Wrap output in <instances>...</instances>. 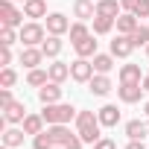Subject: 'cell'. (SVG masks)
I'll return each instance as SVG.
<instances>
[{
	"label": "cell",
	"instance_id": "6da1fadb",
	"mask_svg": "<svg viewBox=\"0 0 149 149\" xmlns=\"http://www.w3.org/2000/svg\"><path fill=\"white\" fill-rule=\"evenodd\" d=\"M100 129H102V123H100V117H97L94 111H79V114H76V132H79V137H82L85 143H97V140L102 137Z\"/></svg>",
	"mask_w": 149,
	"mask_h": 149
},
{
	"label": "cell",
	"instance_id": "7a4b0ae2",
	"mask_svg": "<svg viewBox=\"0 0 149 149\" xmlns=\"http://www.w3.org/2000/svg\"><path fill=\"white\" fill-rule=\"evenodd\" d=\"M41 117L47 120V126H53V123H70L76 117V111H73L70 102H53V105H44Z\"/></svg>",
	"mask_w": 149,
	"mask_h": 149
},
{
	"label": "cell",
	"instance_id": "3957f363",
	"mask_svg": "<svg viewBox=\"0 0 149 149\" xmlns=\"http://www.w3.org/2000/svg\"><path fill=\"white\" fill-rule=\"evenodd\" d=\"M44 38H47V32H44L41 24L32 21V24H24V26H21V44H24V47H41Z\"/></svg>",
	"mask_w": 149,
	"mask_h": 149
},
{
	"label": "cell",
	"instance_id": "277c9868",
	"mask_svg": "<svg viewBox=\"0 0 149 149\" xmlns=\"http://www.w3.org/2000/svg\"><path fill=\"white\" fill-rule=\"evenodd\" d=\"M70 79H73V82H91V79H94V61H91V58L70 61Z\"/></svg>",
	"mask_w": 149,
	"mask_h": 149
},
{
	"label": "cell",
	"instance_id": "5b68a950",
	"mask_svg": "<svg viewBox=\"0 0 149 149\" xmlns=\"http://www.w3.org/2000/svg\"><path fill=\"white\" fill-rule=\"evenodd\" d=\"M24 12L12 6V0H0V24L3 26H24Z\"/></svg>",
	"mask_w": 149,
	"mask_h": 149
},
{
	"label": "cell",
	"instance_id": "8992f818",
	"mask_svg": "<svg viewBox=\"0 0 149 149\" xmlns=\"http://www.w3.org/2000/svg\"><path fill=\"white\" fill-rule=\"evenodd\" d=\"M117 97H120L126 105H132V102H140V97H143V82H120V88H117Z\"/></svg>",
	"mask_w": 149,
	"mask_h": 149
},
{
	"label": "cell",
	"instance_id": "52a82bcc",
	"mask_svg": "<svg viewBox=\"0 0 149 149\" xmlns=\"http://www.w3.org/2000/svg\"><path fill=\"white\" fill-rule=\"evenodd\" d=\"M132 50H134V41H132V35H117L114 41H111V56L114 58H129L132 56Z\"/></svg>",
	"mask_w": 149,
	"mask_h": 149
},
{
	"label": "cell",
	"instance_id": "ba28073f",
	"mask_svg": "<svg viewBox=\"0 0 149 149\" xmlns=\"http://www.w3.org/2000/svg\"><path fill=\"white\" fill-rule=\"evenodd\" d=\"M47 32L50 35H64V32H70V21L61 12H53V15H47Z\"/></svg>",
	"mask_w": 149,
	"mask_h": 149
},
{
	"label": "cell",
	"instance_id": "9c48e42d",
	"mask_svg": "<svg viewBox=\"0 0 149 149\" xmlns=\"http://www.w3.org/2000/svg\"><path fill=\"white\" fill-rule=\"evenodd\" d=\"M38 100L44 105H53V102H61V85L58 82H47L38 88Z\"/></svg>",
	"mask_w": 149,
	"mask_h": 149
},
{
	"label": "cell",
	"instance_id": "30bf717a",
	"mask_svg": "<svg viewBox=\"0 0 149 149\" xmlns=\"http://www.w3.org/2000/svg\"><path fill=\"white\" fill-rule=\"evenodd\" d=\"M44 58H47V56H44V50H41V47H24V50H21V64H24V67H29V70H32V67H38Z\"/></svg>",
	"mask_w": 149,
	"mask_h": 149
},
{
	"label": "cell",
	"instance_id": "8fae6325",
	"mask_svg": "<svg viewBox=\"0 0 149 149\" xmlns=\"http://www.w3.org/2000/svg\"><path fill=\"white\" fill-rule=\"evenodd\" d=\"M73 15H76L79 21H94L97 3H94V0H73Z\"/></svg>",
	"mask_w": 149,
	"mask_h": 149
},
{
	"label": "cell",
	"instance_id": "7c38bea8",
	"mask_svg": "<svg viewBox=\"0 0 149 149\" xmlns=\"http://www.w3.org/2000/svg\"><path fill=\"white\" fill-rule=\"evenodd\" d=\"M137 26H140V18H137L134 12H123V15L117 18V32H123V35H132Z\"/></svg>",
	"mask_w": 149,
	"mask_h": 149
},
{
	"label": "cell",
	"instance_id": "4fadbf2b",
	"mask_svg": "<svg viewBox=\"0 0 149 149\" xmlns=\"http://www.w3.org/2000/svg\"><path fill=\"white\" fill-rule=\"evenodd\" d=\"M3 120H6V123H24V120H26V105H24V102L6 105V108H3Z\"/></svg>",
	"mask_w": 149,
	"mask_h": 149
},
{
	"label": "cell",
	"instance_id": "5bb4252c",
	"mask_svg": "<svg viewBox=\"0 0 149 149\" xmlns=\"http://www.w3.org/2000/svg\"><path fill=\"white\" fill-rule=\"evenodd\" d=\"M47 132H50V137H53V143L56 146H64L67 140H70V129H67V123H53V126H47Z\"/></svg>",
	"mask_w": 149,
	"mask_h": 149
},
{
	"label": "cell",
	"instance_id": "9a60e30c",
	"mask_svg": "<svg viewBox=\"0 0 149 149\" xmlns=\"http://www.w3.org/2000/svg\"><path fill=\"white\" fill-rule=\"evenodd\" d=\"M73 50H76V56H79V58H94V56H97V41H94V35H88V38L76 41V44H73Z\"/></svg>",
	"mask_w": 149,
	"mask_h": 149
},
{
	"label": "cell",
	"instance_id": "2e32d148",
	"mask_svg": "<svg viewBox=\"0 0 149 149\" xmlns=\"http://www.w3.org/2000/svg\"><path fill=\"white\" fill-rule=\"evenodd\" d=\"M114 24H117V18H108V15H94V21H91L94 35H108L114 29Z\"/></svg>",
	"mask_w": 149,
	"mask_h": 149
},
{
	"label": "cell",
	"instance_id": "e0dca14e",
	"mask_svg": "<svg viewBox=\"0 0 149 149\" xmlns=\"http://www.w3.org/2000/svg\"><path fill=\"white\" fill-rule=\"evenodd\" d=\"M97 117H100V123H102L105 129H111V126L120 123V111H117V105H102V108L97 111Z\"/></svg>",
	"mask_w": 149,
	"mask_h": 149
},
{
	"label": "cell",
	"instance_id": "ac0fdd59",
	"mask_svg": "<svg viewBox=\"0 0 149 149\" xmlns=\"http://www.w3.org/2000/svg\"><path fill=\"white\" fill-rule=\"evenodd\" d=\"M126 134H129V140H143L149 134V126L143 120H129L126 123Z\"/></svg>",
	"mask_w": 149,
	"mask_h": 149
},
{
	"label": "cell",
	"instance_id": "d6986e66",
	"mask_svg": "<svg viewBox=\"0 0 149 149\" xmlns=\"http://www.w3.org/2000/svg\"><path fill=\"white\" fill-rule=\"evenodd\" d=\"M97 15H108V18H120L123 6L117 0H97Z\"/></svg>",
	"mask_w": 149,
	"mask_h": 149
},
{
	"label": "cell",
	"instance_id": "ffe728a7",
	"mask_svg": "<svg viewBox=\"0 0 149 149\" xmlns=\"http://www.w3.org/2000/svg\"><path fill=\"white\" fill-rule=\"evenodd\" d=\"M88 85H91V94H97V97H105V94L111 91V79L105 76V73H97Z\"/></svg>",
	"mask_w": 149,
	"mask_h": 149
},
{
	"label": "cell",
	"instance_id": "44dd1931",
	"mask_svg": "<svg viewBox=\"0 0 149 149\" xmlns=\"http://www.w3.org/2000/svg\"><path fill=\"white\" fill-rule=\"evenodd\" d=\"M44 123H47V120H44L41 114H26V120H24L21 126H24V132H26V134H32V137H35L38 132H44Z\"/></svg>",
	"mask_w": 149,
	"mask_h": 149
},
{
	"label": "cell",
	"instance_id": "7402d4cb",
	"mask_svg": "<svg viewBox=\"0 0 149 149\" xmlns=\"http://www.w3.org/2000/svg\"><path fill=\"white\" fill-rule=\"evenodd\" d=\"M47 70H50V82H58V85L70 76V64H64V61H53Z\"/></svg>",
	"mask_w": 149,
	"mask_h": 149
},
{
	"label": "cell",
	"instance_id": "603a6c76",
	"mask_svg": "<svg viewBox=\"0 0 149 149\" xmlns=\"http://www.w3.org/2000/svg\"><path fill=\"white\" fill-rule=\"evenodd\" d=\"M24 15L26 18H47V3L44 0H26L24 3Z\"/></svg>",
	"mask_w": 149,
	"mask_h": 149
},
{
	"label": "cell",
	"instance_id": "cb8c5ba5",
	"mask_svg": "<svg viewBox=\"0 0 149 149\" xmlns=\"http://www.w3.org/2000/svg\"><path fill=\"white\" fill-rule=\"evenodd\" d=\"M41 50H44L47 58H56V56L61 53V35H47L44 44H41Z\"/></svg>",
	"mask_w": 149,
	"mask_h": 149
},
{
	"label": "cell",
	"instance_id": "d4e9b609",
	"mask_svg": "<svg viewBox=\"0 0 149 149\" xmlns=\"http://www.w3.org/2000/svg\"><path fill=\"white\" fill-rule=\"evenodd\" d=\"M120 82H143L140 64H123L120 67Z\"/></svg>",
	"mask_w": 149,
	"mask_h": 149
},
{
	"label": "cell",
	"instance_id": "484cf974",
	"mask_svg": "<svg viewBox=\"0 0 149 149\" xmlns=\"http://www.w3.org/2000/svg\"><path fill=\"white\" fill-rule=\"evenodd\" d=\"M91 61H94V70H97V73H108V70L114 67V56H111V53H97Z\"/></svg>",
	"mask_w": 149,
	"mask_h": 149
},
{
	"label": "cell",
	"instance_id": "4316f807",
	"mask_svg": "<svg viewBox=\"0 0 149 149\" xmlns=\"http://www.w3.org/2000/svg\"><path fill=\"white\" fill-rule=\"evenodd\" d=\"M24 134H26V132H24V126H21V129H6V132H3V143H6L9 149L24 146Z\"/></svg>",
	"mask_w": 149,
	"mask_h": 149
},
{
	"label": "cell",
	"instance_id": "83f0119b",
	"mask_svg": "<svg viewBox=\"0 0 149 149\" xmlns=\"http://www.w3.org/2000/svg\"><path fill=\"white\" fill-rule=\"evenodd\" d=\"M26 82H29L32 88H41V85H47V82H50V70L32 67V70H29V76H26Z\"/></svg>",
	"mask_w": 149,
	"mask_h": 149
},
{
	"label": "cell",
	"instance_id": "f1b7e54d",
	"mask_svg": "<svg viewBox=\"0 0 149 149\" xmlns=\"http://www.w3.org/2000/svg\"><path fill=\"white\" fill-rule=\"evenodd\" d=\"M32 149H56V143H53V137H50V132L44 129V132H38L35 137H32Z\"/></svg>",
	"mask_w": 149,
	"mask_h": 149
},
{
	"label": "cell",
	"instance_id": "f546056e",
	"mask_svg": "<svg viewBox=\"0 0 149 149\" xmlns=\"http://www.w3.org/2000/svg\"><path fill=\"white\" fill-rule=\"evenodd\" d=\"M15 41H21V32H15V26H0V44L12 47Z\"/></svg>",
	"mask_w": 149,
	"mask_h": 149
},
{
	"label": "cell",
	"instance_id": "4dcf8cb0",
	"mask_svg": "<svg viewBox=\"0 0 149 149\" xmlns=\"http://www.w3.org/2000/svg\"><path fill=\"white\" fill-rule=\"evenodd\" d=\"M67 35H70V41H73V44H76V41H82V38H88L91 32H88V26H85V21H79V24H70V32H67Z\"/></svg>",
	"mask_w": 149,
	"mask_h": 149
},
{
	"label": "cell",
	"instance_id": "1f68e13d",
	"mask_svg": "<svg viewBox=\"0 0 149 149\" xmlns=\"http://www.w3.org/2000/svg\"><path fill=\"white\" fill-rule=\"evenodd\" d=\"M18 82V73L12 70V67H3V70H0V88H12Z\"/></svg>",
	"mask_w": 149,
	"mask_h": 149
},
{
	"label": "cell",
	"instance_id": "d6a6232c",
	"mask_svg": "<svg viewBox=\"0 0 149 149\" xmlns=\"http://www.w3.org/2000/svg\"><path fill=\"white\" fill-rule=\"evenodd\" d=\"M132 41H134V47H146L149 44V26H137L132 32Z\"/></svg>",
	"mask_w": 149,
	"mask_h": 149
},
{
	"label": "cell",
	"instance_id": "836d02e7",
	"mask_svg": "<svg viewBox=\"0 0 149 149\" xmlns=\"http://www.w3.org/2000/svg\"><path fill=\"white\" fill-rule=\"evenodd\" d=\"M132 12H134L137 18H149V0H137Z\"/></svg>",
	"mask_w": 149,
	"mask_h": 149
},
{
	"label": "cell",
	"instance_id": "e575fe53",
	"mask_svg": "<svg viewBox=\"0 0 149 149\" xmlns=\"http://www.w3.org/2000/svg\"><path fill=\"white\" fill-rule=\"evenodd\" d=\"M0 64H3V67L12 64V47H3V44H0Z\"/></svg>",
	"mask_w": 149,
	"mask_h": 149
},
{
	"label": "cell",
	"instance_id": "d590c367",
	"mask_svg": "<svg viewBox=\"0 0 149 149\" xmlns=\"http://www.w3.org/2000/svg\"><path fill=\"white\" fill-rule=\"evenodd\" d=\"M15 100H12V88H0V108H6V105H12Z\"/></svg>",
	"mask_w": 149,
	"mask_h": 149
},
{
	"label": "cell",
	"instance_id": "8d00e7d4",
	"mask_svg": "<svg viewBox=\"0 0 149 149\" xmlns=\"http://www.w3.org/2000/svg\"><path fill=\"white\" fill-rule=\"evenodd\" d=\"M82 143H85V140L79 137V132H73V134H70V140L64 143V149H82Z\"/></svg>",
	"mask_w": 149,
	"mask_h": 149
},
{
	"label": "cell",
	"instance_id": "74e56055",
	"mask_svg": "<svg viewBox=\"0 0 149 149\" xmlns=\"http://www.w3.org/2000/svg\"><path fill=\"white\" fill-rule=\"evenodd\" d=\"M94 149H117V143H114L111 137H100V140L94 143Z\"/></svg>",
	"mask_w": 149,
	"mask_h": 149
},
{
	"label": "cell",
	"instance_id": "f35d334b",
	"mask_svg": "<svg viewBox=\"0 0 149 149\" xmlns=\"http://www.w3.org/2000/svg\"><path fill=\"white\" fill-rule=\"evenodd\" d=\"M134 3H137V0H120V6H123V12H132V9H134Z\"/></svg>",
	"mask_w": 149,
	"mask_h": 149
},
{
	"label": "cell",
	"instance_id": "ab89813d",
	"mask_svg": "<svg viewBox=\"0 0 149 149\" xmlns=\"http://www.w3.org/2000/svg\"><path fill=\"white\" fill-rule=\"evenodd\" d=\"M126 149H146V146H143V140H129Z\"/></svg>",
	"mask_w": 149,
	"mask_h": 149
},
{
	"label": "cell",
	"instance_id": "60d3db41",
	"mask_svg": "<svg viewBox=\"0 0 149 149\" xmlns=\"http://www.w3.org/2000/svg\"><path fill=\"white\" fill-rule=\"evenodd\" d=\"M143 91H149V73L143 76Z\"/></svg>",
	"mask_w": 149,
	"mask_h": 149
},
{
	"label": "cell",
	"instance_id": "b9f144b4",
	"mask_svg": "<svg viewBox=\"0 0 149 149\" xmlns=\"http://www.w3.org/2000/svg\"><path fill=\"white\" fill-rule=\"evenodd\" d=\"M143 111H146V117H149V102H146V105H143Z\"/></svg>",
	"mask_w": 149,
	"mask_h": 149
},
{
	"label": "cell",
	"instance_id": "7bdbcfd3",
	"mask_svg": "<svg viewBox=\"0 0 149 149\" xmlns=\"http://www.w3.org/2000/svg\"><path fill=\"white\" fill-rule=\"evenodd\" d=\"M0 149H9V146H6V143H3V146H0Z\"/></svg>",
	"mask_w": 149,
	"mask_h": 149
},
{
	"label": "cell",
	"instance_id": "ee69618b",
	"mask_svg": "<svg viewBox=\"0 0 149 149\" xmlns=\"http://www.w3.org/2000/svg\"><path fill=\"white\" fill-rule=\"evenodd\" d=\"M146 56H149V44H146Z\"/></svg>",
	"mask_w": 149,
	"mask_h": 149
},
{
	"label": "cell",
	"instance_id": "f6af8a7d",
	"mask_svg": "<svg viewBox=\"0 0 149 149\" xmlns=\"http://www.w3.org/2000/svg\"><path fill=\"white\" fill-rule=\"evenodd\" d=\"M56 149H64V146H56Z\"/></svg>",
	"mask_w": 149,
	"mask_h": 149
},
{
	"label": "cell",
	"instance_id": "bcb514c9",
	"mask_svg": "<svg viewBox=\"0 0 149 149\" xmlns=\"http://www.w3.org/2000/svg\"><path fill=\"white\" fill-rule=\"evenodd\" d=\"M21 3H26V0H21Z\"/></svg>",
	"mask_w": 149,
	"mask_h": 149
}]
</instances>
